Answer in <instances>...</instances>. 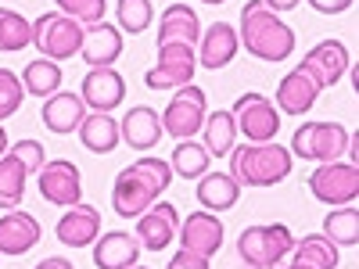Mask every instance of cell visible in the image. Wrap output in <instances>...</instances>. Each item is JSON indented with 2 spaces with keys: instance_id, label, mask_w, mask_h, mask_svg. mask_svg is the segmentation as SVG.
Instances as JSON below:
<instances>
[{
  "instance_id": "6da1fadb",
  "label": "cell",
  "mask_w": 359,
  "mask_h": 269,
  "mask_svg": "<svg viewBox=\"0 0 359 269\" xmlns=\"http://www.w3.org/2000/svg\"><path fill=\"white\" fill-rule=\"evenodd\" d=\"M169 184H172V165L165 158H137L115 176V187H111L115 216L137 219L169 191Z\"/></svg>"
},
{
  "instance_id": "7a4b0ae2",
  "label": "cell",
  "mask_w": 359,
  "mask_h": 269,
  "mask_svg": "<svg viewBox=\"0 0 359 269\" xmlns=\"http://www.w3.org/2000/svg\"><path fill=\"white\" fill-rule=\"evenodd\" d=\"M237 43H241L259 62H284L294 50V29L280 22L277 11H269L262 0H248L241 8V29H237Z\"/></svg>"
},
{
  "instance_id": "3957f363",
  "label": "cell",
  "mask_w": 359,
  "mask_h": 269,
  "mask_svg": "<svg viewBox=\"0 0 359 269\" xmlns=\"http://www.w3.org/2000/svg\"><path fill=\"white\" fill-rule=\"evenodd\" d=\"M233 165L230 176L237 179L241 187H277L280 179L291 176V151L284 144H245V147H233Z\"/></svg>"
},
{
  "instance_id": "277c9868",
  "label": "cell",
  "mask_w": 359,
  "mask_h": 269,
  "mask_svg": "<svg viewBox=\"0 0 359 269\" xmlns=\"http://www.w3.org/2000/svg\"><path fill=\"white\" fill-rule=\"evenodd\" d=\"M294 248V233L284 223H266V226H248L237 237V255L252 269H277Z\"/></svg>"
},
{
  "instance_id": "5b68a950",
  "label": "cell",
  "mask_w": 359,
  "mask_h": 269,
  "mask_svg": "<svg viewBox=\"0 0 359 269\" xmlns=\"http://www.w3.org/2000/svg\"><path fill=\"white\" fill-rule=\"evenodd\" d=\"M352 144V133L338 123H306L291 137L287 151L306 162H338Z\"/></svg>"
},
{
  "instance_id": "8992f818",
  "label": "cell",
  "mask_w": 359,
  "mask_h": 269,
  "mask_svg": "<svg viewBox=\"0 0 359 269\" xmlns=\"http://www.w3.org/2000/svg\"><path fill=\"white\" fill-rule=\"evenodd\" d=\"M33 47L50 57V62H65V57H76L83 47V25L62 11H47L33 22Z\"/></svg>"
},
{
  "instance_id": "52a82bcc",
  "label": "cell",
  "mask_w": 359,
  "mask_h": 269,
  "mask_svg": "<svg viewBox=\"0 0 359 269\" xmlns=\"http://www.w3.org/2000/svg\"><path fill=\"white\" fill-rule=\"evenodd\" d=\"M205 115H208V97H205V90L187 83V86H180L172 101L165 104V115L162 118V130L176 140H194L205 126Z\"/></svg>"
},
{
  "instance_id": "ba28073f",
  "label": "cell",
  "mask_w": 359,
  "mask_h": 269,
  "mask_svg": "<svg viewBox=\"0 0 359 269\" xmlns=\"http://www.w3.org/2000/svg\"><path fill=\"white\" fill-rule=\"evenodd\" d=\"M309 191L316 201L323 205H352L355 194H359V169L352 162H320L313 172H309Z\"/></svg>"
},
{
  "instance_id": "9c48e42d",
  "label": "cell",
  "mask_w": 359,
  "mask_h": 269,
  "mask_svg": "<svg viewBox=\"0 0 359 269\" xmlns=\"http://www.w3.org/2000/svg\"><path fill=\"white\" fill-rule=\"evenodd\" d=\"M233 123H237V133L248 137V144H266L280 133V111L273 108L266 94H245L233 101Z\"/></svg>"
},
{
  "instance_id": "30bf717a",
  "label": "cell",
  "mask_w": 359,
  "mask_h": 269,
  "mask_svg": "<svg viewBox=\"0 0 359 269\" xmlns=\"http://www.w3.org/2000/svg\"><path fill=\"white\" fill-rule=\"evenodd\" d=\"M194 69H198V57H194V47L187 43H165L158 47V65L147 69L144 83L151 90H180L194 79Z\"/></svg>"
},
{
  "instance_id": "8fae6325",
  "label": "cell",
  "mask_w": 359,
  "mask_h": 269,
  "mask_svg": "<svg viewBox=\"0 0 359 269\" xmlns=\"http://www.w3.org/2000/svg\"><path fill=\"white\" fill-rule=\"evenodd\" d=\"M180 230V212L172 201H155L147 212L137 216V241L144 251H165Z\"/></svg>"
},
{
  "instance_id": "7c38bea8",
  "label": "cell",
  "mask_w": 359,
  "mask_h": 269,
  "mask_svg": "<svg viewBox=\"0 0 359 269\" xmlns=\"http://www.w3.org/2000/svg\"><path fill=\"white\" fill-rule=\"evenodd\" d=\"M40 198L50 205H62L72 208L83 198V176L69 158H57V162H43L40 169Z\"/></svg>"
},
{
  "instance_id": "4fadbf2b",
  "label": "cell",
  "mask_w": 359,
  "mask_h": 269,
  "mask_svg": "<svg viewBox=\"0 0 359 269\" xmlns=\"http://www.w3.org/2000/svg\"><path fill=\"white\" fill-rule=\"evenodd\" d=\"M302 69L320 83V86H338L348 69H352V57H348V47L341 40H320L306 57H302Z\"/></svg>"
},
{
  "instance_id": "5bb4252c",
  "label": "cell",
  "mask_w": 359,
  "mask_h": 269,
  "mask_svg": "<svg viewBox=\"0 0 359 269\" xmlns=\"http://www.w3.org/2000/svg\"><path fill=\"white\" fill-rule=\"evenodd\" d=\"M79 97H83L86 111H111L126 101V79L115 69H90L83 76Z\"/></svg>"
},
{
  "instance_id": "9a60e30c",
  "label": "cell",
  "mask_w": 359,
  "mask_h": 269,
  "mask_svg": "<svg viewBox=\"0 0 359 269\" xmlns=\"http://www.w3.org/2000/svg\"><path fill=\"white\" fill-rule=\"evenodd\" d=\"M176 233H180V244H184L187 251L205 255V258H212L223 248V237H226L223 223L212 212H191L184 223H180Z\"/></svg>"
},
{
  "instance_id": "2e32d148",
  "label": "cell",
  "mask_w": 359,
  "mask_h": 269,
  "mask_svg": "<svg viewBox=\"0 0 359 269\" xmlns=\"http://www.w3.org/2000/svg\"><path fill=\"white\" fill-rule=\"evenodd\" d=\"M123 54V33L108 22H94V25H83V47L79 57L90 69H111L115 57Z\"/></svg>"
},
{
  "instance_id": "e0dca14e",
  "label": "cell",
  "mask_w": 359,
  "mask_h": 269,
  "mask_svg": "<svg viewBox=\"0 0 359 269\" xmlns=\"http://www.w3.org/2000/svg\"><path fill=\"white\" fill-rule=\"evenodd\" d=\"M54 237L65 248H86V244H94L97 237H101V212H97L94 205H83V201L72 205L69 212L57 219Z\"/></svg>"
},
{
  "instance_id": "ac0fdd59",
  "label": "cell",
  "mask_w": 359,
  "mask_h": 269,
  "mask_svg": "<svg viewBox=\"0 0 359 269\" xmlns=\"http://www.w3.org/2000/svg\"><path fill=\"white\" fill-rule=\"evenodd\" d=\"M40 118L43 126L57 137H69L79 130V123L86 118V104L79 94H72V90H57V94L43 97V108H40Z\"/></svg>"
},
{
  "instance_id": "d6986e66",
  "label": "cell",
  "mask_w": 359,
  "mask_h": 269,
  "mask_svg": "<svg viewBox=\"0 0 359 269\" xmlns=\"http://www.w3.org/2000/svg\"><path fill=\"white\" fill-rule=\"evenodd\" d=\"M140 241L126 230H108L94 241V265L97 269H130L140 258Z\"/></svg>"
},
{
  "instance_id": "ffe728a7",
  "label": "cell",
  "mask_w": 359,
  "mask_h": 269,
  "mask_svg": "<svg viewBox=\"0 0 359 269\" xmlns=\"http://www.w3.org/2000/svg\"><path fill=\"white\" fill-rule=\"evenodd\" d=\"M320 83L298 65V69H291L284 79H280V86H277V108L284 111V115H306L313 104H316V97H320Z\"/></svg>"
},
{
  "instance_id": "44dd1931",
  "label": "cell",
  "mask_w": 359,
  "mask_h": 269,
  "mask_svg": "<svg viewBox=\"0 0 359 269\" xmlns=\"http://www.w3.org/2000/svg\"><path fill=\"white\" fill-rule=\"evenodd\" d=\"M237 47H241L237 43V29L230 22H212L198 40V65L201 69H223L233 62Z\"/></svg>"
},
{
  "instance_id": "7402d4cb",
  "label": "cell",
  "mask_w": 359,
  "mask_h": 269,
  "mask_svg": "<svg viewBox=\"0 0 359 269\" xmlns=\"http://www.w3.org/2000/svg\"><path fill=\"white\" fill-rule=\"evenodd\" d=\"M118 133H123V140L133 147V151H151V147L162 140V118L155 108L147 104H137L126 111V118L118 123Z\"/></svg>"
},
{
  "instance_id": "603a6c76",
  "label": "cell",
  "mask_w": 359,
  "mask_h": 269,
  "mask_svg": "<svg viewBox=\"0 0 359 269\" xmlns=\"http://www.w3.org/2000/svg\"><path fill=\"white\" fill-rule=\"evenodd\" d=\"M198 40H201V18L194 15V8L169 4L162 11V22H158V47H165V43L198 47Z\"/></svg>"
},
{
  "instance_id": "cb8c5ba5",
  "label": "cell",
  "mask_w": 359,
  "mask_h": 269,
  "mask_svg": "<svg viewBox=\"0 0 359 269\" xmlns=\"http://www.w3.org/2000/svg\"><path fill=\"white\" fill-rule=\"evenodd\" d=\"M40 223L29 212H11L0 219V255H25L29 248L40 244Z\"/></svg>"
},
{
  "instance_id": "d4e9b609",
  "label": "cell",
  "mask_w": 359,
  "mask_h": 269,
  "mask_svg": "<svg viewBox=\"0 0 359 269\" xmlns=\"http://www.w3.org/2000/svg\"><path fill=\"white\" fill-rule=\"evenodd\" d=\"M123 133H118V123L111 118V111H86V118L79 123V144L94 155H111Z\"/></svg>"
},
{
  "instance_id": "484cf974",
  "label": "cell",
  "mask_w": 359,
  "mask_h": 269,
  "mask_svg": "<svg viewBox=\"0 0 359 269\" xmlns=\"http://www.w3.org/2000/svg\"><path fill=\"white\" fill-rule=\"evenodd\" d=\"M198 201L208 208V212H230L241 198V184L230 176V172H205L198 179Z\"/></svg>"
},
{
  "instance_id": "4316f807",
  "label": "cell",
  "mask_w": 359,
  "mask_h": 269,
  "mask_svg": "<svg viewBox=\"0 0 359 269\" xmlns=\"http://www.w3.org/2000/svg\"><path fill=\"white\" fill-rule=\"evenodd\" d=\"M201 133H205V151H208V155H216V158L230 155L233 147H237V123H233V111H230V108L208 111Z\"/></svg>"
},
{
  "instance_id": "83f0119b",
  "label": "cell",
  "mask_w": 359,
  "mask_h": 269,
  "mask_svg": "<svg viewBox=\"0 0 359 269\" xmlns=\"http://www.w3.org/2000/svg\"><path fill=\"white\" fill-rule=\"evenodd\" d=\"M22 90L25 94H33V97H50V94H57L62 90V65L57 62H50V57H36V62H29L25 69H22Z\"/></svg>"
},
{
  "instance_id": "f1b7e54d",
  "label": "cell",
  "mask_w": 359,
  "mask_h": 269,
  "mask_svg": "<svg viewBox=\"0 0 359 269\" xmlns=\"http://www.w3.org/2000/svg\"><path fill=\"white\" fill-rule=\"evenodd\" d=\"M291 255H294V262H306L309 269H338V262H341L338 244H331L323 233H309L302 241H294Z\"/></svg>"
},
{
  "instance_id": "f546056e",
  "label": "cell",
  "mask_w": 359,
  "mask_h": 269,
  "mask_svg": "<svg viewBox=\"0 0 359 269\" xmlns=\"http://www.w3.org/2000/svg\"><path fill=\"white\" fill-rule=\"evenodd\" d=\"M323 237L338 248H352L359 241V212L355 205H338L323 219Z\"/></svg>"
},
{
  "instance_id": "4dcf8cb0",
  "label": "cell",
  "mask_w": 359,
  "mask_h": 269,
  "mask_svg": "<svg viewBox=\"0 0 359 269\" xmlns=\"http://www.w3.org/2000/svg\"><path fill=\"white\" fill-rule=\"evenodd\" d=\"M208 155L205 144L198 140H180L169 155V165H172V176H184V179H201L208 172Z\"/></svg>"
},
{
  "instance_id": "1f68e13d",
  "label": "cell",
  "mask_w": 359,
  "mask_h": 269,
  "mask_svg": "<svg viewBox=\"0 0 359 269\" xmlns=\"http://www.w3.org/2000/svg\"><path fill=\"white\" fill-rule=\"evenodd\" d=\"M29 43H33V22H25L11 8H0V50L15 54V50H25Z\"/></svg>"
},
{
  "instance_id": "d6a6232c",
  "label": "cell",
  "mask_w": 359,
  "mask_h": 269,
  "mask_svg": "<svg viewBox=\"0 0 359 269\" xmlns=\"http://www.w3.org/2000/svg\"><path fill=\"white\" fill-rule=\"evenodd\" d=\"M25 165L15 158V155H4L0 158V208H11L22 205V194H25Z\"/></svg>"
},
{
  "instance_id": "836d02e7",
  "label": "cell",
  "mask_w": 359,
  "mask_h": 269,
  "mask_svg": "<svg viewBox=\"0 0 359 269\" xmlns=\"http://www.w3.org/2000/svg\"><path fill=\"white\" fill-rule=\"evenodd\" d=\"M115 18H118V25L126 29V33H144L147 25H151V18H155V8H151V0H118L115 4Z\"/></svg>"
},
{
  "instance_id": "e575fe53",
  "label": "cell",
  "mask_w": 359,
  "mask_h": 269,
  "mask_svg": "<svg viewBox=\"0 0 359 269\" xmlns=\"http://www.w3.org/2000/svg\"><path fill=\"white\" fill-rule=\"evenodd\" d=\"M22 97H25L22 79H18L11 69H0V123H4V118H11V115L22 108Z\"/></svg>"
},
{
  "instance_id": "d590c367",
  "label": "cell",
  "mask_w": 359,
  "mask_h": 269,
  "mask_svg": "<svg viewBox=\"0 0 359 269\" xmlns=\"http://www.w3.org/2000/svg\"><path fill=\"white\" fill-rule=\"evenodd\" d=\"M62 15L76 18L79 25H94V22H104V0H54Z\"/></svg>"
},
{
  "instance_id": "8d00e7d4",
  "label": "cell",
  "mask_w": 359,
  "mask_h": 269,
  "mask_svg": "<svg viewBox=\"0 0 359 269\" xmlns=\"http://www.w3.org/2000/svg\"><path fill=\"white\" fill-rule=\"evenodd\" d=\"M11 155L25 165V172H40L43 162H47V158H43V144H40V140H29V137L11 147Z\"/></svg>"
},
{
  "instance_id": "74e56055",
  "label": "cell",
  "mask_w": 359,
  "mask_h": 269,
  "mask_svg": "<svg viewBox=\"0 0 359 269\" xmlns=\"http://www.w3.org/2000/svg\"><path fill=\"white\" fill-rule=\"evenodd\" d=\"M165 269H208V258L205 255H194V251H176L172 258H169V265Z\"/></svg>"
},
{
  "instance_id": "f35d334b",
  "label": "cell",
  "mask_w": 359,
  "mask_h": 269,
  "mask_svg": "<svg viewBox=\"0 0 359 269\" xmlns=\"http://www.w3.org/2000/svg\"><path fill=\"white\" fill-rule=\"evenodd\" d=\"M355 4V0H309V8L320 11V15H341Z\"/></svg>"
},
{
  "instance_id": "ab89813d",
  "label": "cell",
  "mask_w": 359,
  "mask_h": 269,
  "mask_svg": "<svg viewBox=\"0 0 359 269\" xmlns=\"http://www.w3.org/2000/svg\"><path fill=\"white\" fill-rule=\"evenodd\" d=\"M262 4L269 8V11H291V8H298V4H302V0H262Z\"/></svg>"
},
{
  "instance_id": "60d3db41",
  "label": "cell",
  "mask_w": 359,
  "mask_h": 269,
  "mask_svg": "<svg viewBox=\"0 0 359 269\" xmlns=\"http://www.w3.org/2000/svg\"><path fill=\"white\" fill-rule=\"evenodd\" d=\"M36 269H76V265H72L69 258H62V255H54V258H43Z\"/></svg>"
},
{
  "instance_id": "b9f144b4",
  "label": "cell",
  "mask_w": 359,
  "mask_h": 269,
  "mask_svg": "<svg viewBox=\"0 0 359 269\" xmlns=\"http://www.w3.org/2000/svg\"><path fill=\"white\" fill-rule=\"evenodd\" d=\"M8 155V133H4V126H0V158Z\"/></svg>"
},
{
  "instance_id": "7bdbcfd3",
  "label": "cell",
  "mask_w": 359,
  "mask_h": 269,
  "mask_svg": "<svg viewBox=\"0 0 359 269\" xmlns=\"http://www.w3.org/2000/svg\"><path fill=\"white\" fill-rule=\"evenodd\" d=\"M287 269H309V265H306V262H291Z\"/></svg>"
},
{
  "instance_id": "ee69618b",
  "label": "cell",
  "mask_w": 359,
  "mask_h": 269,
  "mask_svg": "<svg viewBox=\"0 0 359 269\" xmlns=\"http://www.w3.org/2000/svg\"><path fill=\"white\" fill-rule=\"evenodd\" d=\"M201 4H226V0H201Z\"/></svg>"
},
{
  "instance_id": "f6af8a7d",
  "label": "cell",
  "mask_w": 359,
  "mask_h": 269,
  "mask_svg": "<svg viewBox=\"0 0 359 269\" xmlns=\"http://www.w3.org/2000/svg\"><path fill=\"white\" fill-rule=\"evenodd\" d=\"M130 269H147V265H130Z\"/></svg>"
}]
</instances>
